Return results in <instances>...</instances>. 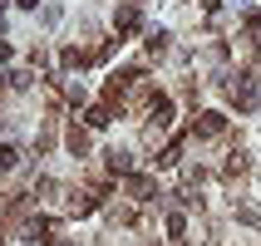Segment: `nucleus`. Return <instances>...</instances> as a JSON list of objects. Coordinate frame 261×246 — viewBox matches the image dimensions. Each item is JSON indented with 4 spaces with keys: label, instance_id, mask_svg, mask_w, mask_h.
Returning a JSON list of instances; mask_svg holds the SVG:
<instances>
[{
    "label": "nucleus",
    "instance_id": "0eeeda50",
    "mask_svg": "<svg viewBox=\"0 0 261 246\" xmlns=\"http://www.w3.org/2000/svg\"><path fill=\"white\" fill-rule=\"evenodd\" d=\"M89 128H103V123H109V103H99V108H89V118H84Z\"/></svg>",
    "mask_w": 261,
    "mask_h": 246
},
{
    "label": "nucleus",
    "instance_id": "6e6552de",
    "mask_svg": "<svg viewBox=\"0 0 261 246\" xmlns=\"http://www.w3.org/2000/svg\"><path fill=\"white\" fill-rule=\"evenodd\" d=\"M163 49H168V35L153 30V35H148V54H163Z\"/></svg>",
    "mask_w": 261,
    "mask_h": 246
},
{
    "label": "nucleus",
    "instance_id": "1a4fd4ad",
    "mask_svg": "<svg viewBox=\"0 0 261 246\" xmlns=\"http://www.w3.org/2000/svg\"><path fill=\"white\" fill-rule=\"evenodd\" d=\"M177 158H182V143H168V148H163V158H158V162L168 168V162H177Z\"/></svg>",
    "mask_w": 261,
    "mask_h": 246
},
{
    "label": "nucleus",
    "instance_id": "423d86ee",
    "mask_svg": "<svg viewBox=\"0 0 261 246\" xmlns=\"http://www.w3.org/2000/svg\"><path fill=\"white\" fill-rule=\"evenodd\" d=\"M30 236H35V241H55V222L35 217V222H30Z\"/></svg>",
    "mask_w": 261,
    "mask_h": 246
},
{
    "label": "nucleus",
    "instance_id": "20e7f679",
    "mask_svg": "<svg viewBox=\"0 0 261 246\" xmlns=\"http://www.w3.org/2000/svg\"><path fill=\"white\" fill-rule=\"evenodd\" d=\"M128 192H133V202H153V182L148 177H128Z\"/></svg>",
    "mask_w": 261,
    "mask_h": 246
},
{
    "label": "nucleus",
    "instance_id": "9d476101",
    "mask_svg": "<svg viewBox=\"0 0 261 246\" xmlns=\"http://www.w3.org/2000/svg\"><path fill=\"white\" fill-rule=\"evenodd\" d=\"M15 158H20V153H15V148L5 143V148H0V173H5V168H15Z\"/></svg>",
    "mask_w": 261,
    "mask_h": 246
},
{
    "label": "nucleus",
    "instance_id": "ddd939ff",
    "mask_svg": "<svg viewBox=\"0 0 261 246\" xmlns=\"http://www.w3.org/2000/svg\"><path fill=\"white\" fill-rule=\"evenodd\" d=\"M0 10H5V0H0Z\"/></svg>",
    "mask_w": 261,
    "mask_h": 246
},
{
    "label": "nucleus",
    "instance_id": "7ed1b4c3",
    "mask_svg": "<svg viewBox=\"0 0 261 246\" xmlns=\"http://www.w3.org/2000/svg\"><path fill=\"white\" fill-rule=\"evenodd\" d=\"M109 173H114V177H118V173L128 177V173H133V158L123 153V148H114V153H109Z\"/></svg>",
    "mask_w": 261,
    "mask_h": 246
},
{
    "label": "nucleus",
    "instance_id": "f257e3e1",
    "mask_svg": "<svg viewBox=\"0 0 261 246\" xmlns=\"http://www.w3.org/2000/svg\"><path fill=\"white\" fill-rule=\"evenodd\" d=\"M138 25H143V5H138V0H128V5H123V10L114 15V30H118V40H123V35H133Z\"/></svg>",
    "mask_w": 261,
    "mask_h": 246
},
{
    "label": "nucleus",
    "instance_id": "f03ea898",
    "mask_svg": "<svg viewBox=\"0 0 261 246\" xmlns=\"http://www.w3.org/2000/svg\"><path fill=\"white\" fill-rule=\"evenodd\" d=\"M222 128H227L222 114H197V118H192V133H197V138H217Z\"/></svg>",
    "mask_w": 261,
    "mask_h": 246
},
{
    "label": "nucleus",
    "instance_id": "9b49d317",
    "mask_svg": "<svg viewBox=\"0 0 261 246\" xmlns=\"http://www.w3.org/2000/svg\"><path fill=\"white\" fill-rule=\"evenodd\" d=\"M247 30H251V35H261V10H251V15H247Z\"/></svg>",
    "mask_w": 261,
    "mask_h": 246
},
{
    "label": "nucleus",
    "instance_id": "39448f33",
    "mask_svg": "<svg viewBox=\"0 0 261 246\" xmlns=\"http://www.w3.org/2000/svg\"><path fill=\"white\" fill-rule=\"evenodd\" d=\"M64 143H69L74 158H84V153H89V133H84V128H69V138H64Z\"/></svg>",
    "mask_w": 261,
    "mask_h": 246
},
{
    "label": "nucleus",
    "instance_id": "f8f14e48",
    "mask_svg": "<svg viewBox=\"0 0 261 246\" xmlns=\"http://www.w3.org/2000/svg\"><path fill=\"white\" fill-rule=\"evenodd\" d=\"M15 5H25V10H40V0H15Z\"/></svg>",
    "mask_w": 261,
    "mask_h": 246
}]
</instances>
